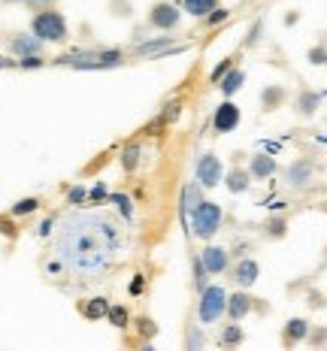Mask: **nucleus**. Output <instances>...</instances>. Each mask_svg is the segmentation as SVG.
<instances>
[{
	"label": "nucleus",
	"instance_id": "nucleus-1",
	"mask_svg": "<svg viewBox=\"0 0 327 351\" xmlns=\"http://www.w3.org/2000/svg\"><path fill=\"white\" fill-rule=\"evenodd\" d=\"M121 233L112 218L100 212H76L61 224L58 233V258L70 273L94 282L104 276L115 261Z\"/></svg>",
	"mask_w": 327,
	"mask_h": 351
},
{
	"label": "nucleus",
	"instance_id": "nucleus-2",
	"mask_svg": "<svg viewBox=\"0 0 327 351\" xmlns=\"http://www.w3.org/2000/svg\"><path fill=\"white\" fill-rule=\"evenodd\" d=\"M31 34L36 36L40 43H67L70 40V25L64 19V12L58 10H46V12H34L31 16Z\"/></svg>",
	"mask_w": 327,
	"mask_h": 351
},
{
	"label": "nucleus",
	"instance_id": "nucleus-3",
	"mask_svg": "<svg viewBox=\"0 0 327 351\" xmlns=\"http://www.w3.org/2000/svg\"><path fill=\"white\" fill-rule=\"evenodd\" d=\"M224 315H228V291L221 285H206L197 297V321L203 327L218 324Z\"/></svg>",
	"mask_w": 327,
	"mask_h": 351
},
{
	"label": "nucleus",
	"instance_id": "nucleus-4",
	"mask_svg": "<svg viewBox=\"0 0 327 351\" xmlns=\"http://www.w3.org/2000/svg\"><path fill=\"white\" fill-rule=\"evenodd\" d=\"M191 230L194 237L203 239V243H209V239L215 237L218 230H221V221H224V209L221 203H213V200H203L197 209L191 212Z\"/></svg>",
	"mask_w": 327,
	"mask_h": 351
},
{
	"label": "nucleus",
	"instance_id": "nucleus-5",
	"mask_svg": "<svg viewBox=\"0 0 327 351\" xmlns=\"http://www.w3.org/2000/svg\"><path fill=\"white\" fill-rule=\"evenodd\" d=\"M182 25V10L176 3H170V0H158V3L149 6V27H155V31H176Z\"/></svg>",
	"mask_w": 327,
	"mask_h": 351
},
{
	"label": "nucleus",
	"instance_id": "nucleus-6",
	"mask_svg": "<svg viewBox=\"0 0 327 351\" xmlns=\"http://www.w3.org/2000/svg\"><path fill=\"white\" fill-rule=\"evenodd\" d=\"M194 176H197V185L200 188H215L224 182V167L221 158L215 152H206V155L197 158V167H194Z\"/></svg>",
	"mask_w": 327,
	"mask_h": 351
},
{
	"label": "nucleus",
	"instance_id": "nucleus-7",
	"mask_svg": "<svg viewBox=\"0 0 327 351\" xmlns=\"http://www.w3.org/2000/svg\"><path fill=\"white\" fill-rule=\"evenodd\" d=\"M239 121H243V112H239V106L234 104V100H221V104L215 106V112H213V130H215L218 136L234 134V130L239 128Z\"/></svg>",
	"mask_w": 327,
	"mask_h": 351
},
{
	"label": "nucleus",
	"instance_id": "nucleus-8",
	"mask_svg": "<svg viewBox=\"0 0 327 351\" xmlns=\"http://www.w3.org/2000/svg\"><path fill=\"white\" fill-rule=\"evenodd\" d=\"M197 261H200L203 273H206V279L209 276H224L230 269V252L228 248H221V245H206L197 254Z\"/></svg>",
	"mask_w": 327,
	"mask_h": 351
},
{
	"label": "nucleus",
	"instance_id": "nucleus-9",
	"mask_svg": "<svg viewBox=\"0 0 327 351\" xmlns=\"http://www.w3.org/2000/svg\"><path fill=\"white\" fill-rule=\"evenodd\" d=\"M228 273H230V282H234L239 291H249L252 285L261 279V263L254 258H239Z\"/></svg>",
	"mask_w": 327,
	"mask_h": 351
},
{
	"label": "nucleus",
	"instance_id": "nucleus-10",
	"mask_svg": "<svg viewBox=\"0 0 327 351\" xmlns=\"http://www.w3.org/2000/svg\"><path fill=\"white\" fill-rule=\"evenodd\" d=\"M312 179H315V167H312V160L297 158V160H291V164H288V170H285V185L288 188L303 191Z\"/></svg>",
	"mask_w": 327,
	"mask_h": 351
},
{
	"label": "nucleus",
	"instance_id": "nucleus-11",
	"mask_svg": "<svg viewBox=\"0 0 327 351\" xmlns=\"http://www.w3.org/2000/svg\"><path fill=\"white\" fill-rule=\"evenodd\" d=\"M6 49H10L12 58H31V55H43V49H46V43H40L36 36L27 31V34H10V43H6Z\"/></svg>",
	"mask_w": 327,
	"mask_h": 351
},
{
	"label": "nucleus",
	"instance_id": "nucleus-12",
	"mask_svg": "<svg viewBox=\"0 0 327 351\" xmlns=\"http://www.w3.org/2000/svg\"><path fill=\"white\" fill-rule=\"evenodd\" d=\"M173 52H179L176 36H155V40H145L140 46H134V58H158V55L167 58Z\"/></svg>",
	"mask_w": 327,
	"mask_h": 351
},
{
	"label": "nucleus",
	"instance_id": "nucleus-13",
	"mask_svg": "<svg viewBox=\"0 0 327 351\" xmlns=\"http://www.w3.org/2000/svg\"><path fill=\"white\" fill-rule=\"evenodd\" d=\"M309 321L306 318H288L285 321V327H282V348L291 351V348H297L300 342H306V336H309Z\"/></svg>",
	"mask_w": 327,
	"mask_h": 351
},
{
	"label": "nucleus",
	"instance_id": "nucleus-14",
	"mask_svg": "<svg viewBox=\"0 0 327 351\" xmlns=\"http://www.w3.org/2000/svg\"><path fill=\"white\" fill-rule=\"evenodd\" d=\"M249 176L252 179H258V182H264V179H273L276 173H279V160H276L273 155H267V152H254V155L249 158Z\"/></svg>",
	"mask_w": 327,
	"mask_h": 351
},
{
	"label": "nucleus",
	"instance_id": "nucleus-15",
	"mask_svg": "<svg viewBox=\"0 0 327 351\" xmlns=\"http://www.w3.org/2000/svg\"><path fill=\"white\" fill-rule=\"evenodd\" d=\"M254 312V297L249 291H234V294H228V318L237 321V324H243L245 315H252Z\"/></svg>",
	"mask_w": 327,
	"mask_h": 351
},
{
	"label": "nucleus",
	"instance_id": "nucleus-16",
	"mask_svg": "<svg viewBox=\"0 0 327 351\" xmlns=\"http://www.w3.org/2000/svg\"><path fill=\"white\" fill-rule=\"evenodd\" d=\"M318 109H322V94L312 91V88H300L294 97V112L300 115V119H312Z\"/></svg>",
	"mask_w": 327,
	"mask_h": 351
},
{
	"label": "nucleus",
	"instance_id": "nucleus-17",
	"mask_svg": "<svg viewBox=\"0 0 327 351\" xmlns=\"http://www.w3.org/2000/svg\"><path fill=\"white\" fill-rule=\"evenodd\" d=\"M245 342V330L237 324V321H228V324L218 330V339H215V346L221 348V351H237L239 346Z\"/></svg>",
	"mask_w": 327,
	"mask_h": 351
},
{
	"label": "nucleus",
	"instance_id": "nucleus-18",
	"mask_svg": "<svg viewBox=\"0 0 327 351\" xmlns=\"http://www.w3.org/2000/svg\"><path fill=\"white\" fill-rule=\"evenodd\" d=\"M224 188H228L234 197H239V194H245L252 188V176H249V170L245 167H239V164H234L228 173H224Z\"/></svg>",
	"mask_w": 327,
	"mask_h": 351
},
{
	"label": "nucleus",
	"instance_id": "nucleus-19",
	"mask_svg": "<svg viewBox=\"0 0 327 351\" xmlns=\"http://www.w3.org/2000/svg\"><path fill=\"white\" fill-rule=\"evenodd\" d=\"M200 203H203V188L197 185V182H185V185H182V191H179V212H182V218L191 215Z\"/></svg>",
	"mask_w": 327,
	"mask_h": 351
},
{
	"label": "nucleus",
	"instance_id": "nucleus-20",
	"mask_svg": "<svg viewBox=\"0 0 327 351\" xmlns=\"http://www.w3.org/2000/svg\"><path fill=\"white\" fill-rule=\"evenodd\" d=\"M285 100H288V88L285 85H267L264 91H261V109H264V112H276V109H282Z\"/></svg>",
	"mask_w": 327,
	"mask_h": 351
},
{
	"label": "nucleus",
	"instance_id": "nucleus-21",
	"mask_svg": "<svg viewBox=\"0 0 327 351\" xmlns=\"http://www.w3.org/2000/svg\"><path fill=\"white\" fill-rule=\"evenodd\" d=\"M109 300L106 297H91V300H82L79 303V315L82 318H88V321H100V318H106L109 315Z\"/></svg>",
	"mask_w": 327,
	"mask_h": 351
},
{
	"label": "nucleus",
	"instance_id": "nucleus-22",
	"mask_svg": "<svg viewBox=\"0 0 327 351\" xmlns=\"http://www.w3.org/2000/svg\"><path fill=\"white\" fill-rule=\"evenodd\" d=\"M218 0H179V10L185 12V16H191V19H206L209 12H215L218 10Z\"/></svg>",
	"mask_w": 327,
	"mask_h": 351
},
{
	"label": "nucleus",
	"instance_id": "nucleus-23",
	"mask_svg": "<svg viewBox=\"0 0 327 351\" xmlns=\"http://www.w3.org/2000/svg\"><path fill=\"white\" fill-rule=\"evenodd\" d=\"M130 327H134L136 336H140L143 342H152L158 333H161V327H158V321L152 315H136L134 321H130Z\"/></svg>",
	"mask_w": 327,
	"mask_h": 351
},
{
	"label": "nucleus",
	"instance_id": "nucleus-24",
	"mask_svg": "<svg viewBox=\"0 0 327 351\" xmlns=\"http://www.w3.org/2000/svg\"><path fill=\"white\" fill-rule=\"evenodd\" d=\"M125 52L121 49H104V52H97V58H94L91 70H109V67H121L125 64Z\"/></svg>",
	"mask_w": 327,
	"mask_h": 351
},
{
	"label": "nucleus",
	"instance_id": "nucleus-25",
	"mask_svg": "<svg viewBox=\"0 0 327 351\" xmlns=\"http://www.w3.org/2000/svg\"><path fill=\"white\" fill-rule=\"evenodd\" d=\"M243 85H245V73L239 70V67H234V70L228 73V76L221 79V82H218V91L224 94V100H230V97H234V94H237Z\"/></svg>",
	"mask_w": 327,
	"mask_h": 351
},
{
	"label": "nucleus",
	"instance_id": "nucleus-26",
	"mask_svg": "<svg viewBox=\"0 0 327 351\" xmlns=\"http://www.w3.org/2000/svg\"><path fill=\"white\" fill-rule=\"evenodd\" d=\"M261 230H264L267 239H285L288 237V218L285 215H270Z\"/></svg>",
	"mask_w": 327,
	"mask_h": 351
},
{
	"label": "nucleus",
	"instance_id": "nucleus-27",
	"mask_svg": "<svg viewBox=\"0 0 327 351\" xmlns=\"http://www.w3.org/2000/svg\"><path fill=\"white\" fill-rule=\"evenodd\" d=\"M106 321L115 327V330H128L130 327V312H128V306H109V315H106Z\"/></svg>",
	"mask_w": 327,
	"mask_h": 351
},
{
	"label": "nucleus",
	"instance_id": "nucleus-28",
	"mask_svg": "<svg viewBox=\"0 0 327 351\" xmlns=\"http://www.w3.org/2000/svg\"><path fill=\"white\" fill-rule=\"evenodd\" d=\"M36 209H40V197H21V200L12 203L10 215L12 218H25V215H34Z\"/></svg>",
	"mask_w": 327,
	"mask_h": 351
},
{
	"label": "nucleus",
	"instance_id": "nucleus-29",
	"mask_svg": "<svg viewBox=\"0 0 327 351\" xmlns=\"http://www.w3.org/2000/svg\"><path fill=\"white\" fill-rule=\"evenodd\" d=\"M136 164H140V145L128 143L125 149H121V167H125V173H134Z\"/></svg>",
	"mask_w": 327,
	"mask_h": 351
},
{
	"label": "nucleus",
	"instance_id": "nucleus-30",
	"mask_svg": "<svg viewBox=\"0 0 327 351\" xmlns=\"http://www.w3.org/2000/svg\"><path fill=\"white\" fill-rule=\"evenodd\" d=\"M234 67H237V58H234V55H230V58H224V61L218 64V67H215L213 73H209V82H213V85H218V82H221L224 76H228L230 70H234Z\"/></svg>",
	"mask_w": 327,
	"mask_h": 351
},
{
	"label": "nucleus",
	"instance_id": "nucleus-31",
	"mask_svg": "<svg viewBox=\"0 0 327 351\" xmlns=\"http://www.w3.org/2000/svg\"><path fill=\"white\" fill-rule=\"evenodd\" d=\"M306 342L315 351H322L327 348V327H309V336H306Z\"/></svg>",
	"mask_w": 327,
	"mask_h": 351
},
{
	"label": "nucleus",
	"instance_id": "nucleus-32",
	"mask_svg": "<svg viewBox=\"0 0 327 351\" xmlns=\"http://www.w3.org/2000/svg\"><path fill=\"white\" fill-rule=\"evenodd\" d=\"M261 34H264V21H252L249 25V34H245V40H243V49H252L254 43H261Z\"/></svg>",
	"mask_w": 327,
	"mask_h": 351
},
{
	"label": "nucleus",
	"instance_id": "nucleus-33",
	"mask_svg": "<svg viewBox=\"0 0 327 351\" xmlns=\"http://www.w3.org/2000/svg\"><path fill=\"white\" fill-rule=\"evenodd\" d=\"M203 348V330L197 324H191L188 327V346H185V351H200Z\"/></svg>",
	"mask_w": 327,
	"mask_h": 351
},
{
	"label": "nucleus",
	"instance_id": "nucleus-34",
	"mask_svg": "<svg viewBox=\"0 0 327 351\" xmlns=\"http://www.w3.org/2000/svg\"><path fill=\"white\" fill-rule=\"evenodd\" d=\"M46 58H43V55H31V58H21V61L16 64V67L19 70H40V67H46Z\"/></svg>",
	"mask_w": 327,
	"mask_h": 351
},
{
	"label": "nucleus",
	"instance_id": "nucleus-35",
	"mask_svg": "<svg viewBox=\"0 0 327 351\" xmlns=\"http://www.w3.org/2000/svg\"><path fill=\"white\" fill-rule=\"evenodd\" d=\"M230 19V10H224V6H218L215 12H209L206 19H203V25L206 27H215V25H221V21H228Z\"/></svg>",
	"mask_w": 327,
	"mask_h": 351
},
{
	"label": "nucleus",
	"instance_id": "nucleus-36",
	"mask_svg": "<svg viewBox=\"0 0 327 351\" xmlns=\"http://www.w3.org/2000/svg\"><path fill=\"white\" fill-rule=\"evenodd\" d=\"M112 203L119 206V212L128 218V221L134 218V206H130V197H125V194H112Z\"/></svg>",
	"mask_w": 327,
	"mask_h": 351
},
{
	"label": "nucleus",
	"instance_id": "nucleus-37",
	"mask_svg": "<svg viewBox=\"0 0 327 351\" xmlns=\"http://www.w3.org/2000/svg\"><path fill=\"white\" fill-rule=\"evenodd\" d=\"M88 200V191H85L82 185H76V188H70V194H67V203L70 206H82V203Z\"/></svg>",
	"mask_w": 327,
	"mask_h": 351
},
{
	"label": "nucleus",
	"instance_id": "nucleus-38",
	"mask_svg": "<svg viewBox=\"0 0 327 351\" xmlns=\"http://www.w3.org/2000/svg\"><path fill=\"white\" fill-rule=\"evenodd\" d=\"M306 58H309V64H315V67H324L327 64V49L324 46H312Z\"/></svg>",
	"mask_w": 327,
	"mask_h": 351
},
{
	"label": "nucleus",
	"instance_id": "nucleus-39",
	"mask_svg": "<svg viewBox=\"0 0 327 351\" xmlns=\"http://www.w3.org/2000/svg\"><path fill=\"white\" fill-rule=\"evenodd\" d=\"M25 6L31 12H46V10H55L58 0H25Z\"/></svg>",
	"mask_w": 327,
	"mask_h": 351
},
{
	"label": "nucleus",
	"instance_id": "nucleus-40",
	"mask_svg": "<svg viewBox=\"0 0 327 351\" xmlns=\"http://www.w3.org/2000/svg\"><path fill=\"white\" fill-rule=\"evenodd\" d=\"M130 297H140L143 291H145V276H134V282H130Z\"/></svg>",
	"mask_w": 327,
	"mask_h": 351
},
{
	"label": "nucleus",
	"instance_id": "nucleus-41",
	"mask_svg": "<svg viewBox=\"0 0 327 351\" xmlns=\"http://www.w3.org/2000/svg\"><path fill=\"white\" fill-rule=\"evenodd\" d=\"M16 58H12V55H0V70H12V67H16Z\"/></svg>",
	"mask_w": 327,
	"mask_h": 351
},
{
	"label": "nucleus",
	"instance_id": "nucleus-42",
	"mask_svg": "<svg viewBox=\"0 0 327 351\" xmlns=\"http://www.w3.org/2000/svg\"><path fill=\"white\" fill-rule=\"evenodd\" d=\"M309 300H312V303H309L312 309H322V306H324V297H322V294H312Z\"/></svg>",
	"mask_w": 327,
	"mask_h": 351
},
{
	"label": "nucleus",
	"instance_id": "nucleus-43",
	"mask_svg": "<svg viewBox=\"0 0 327 351\" xmlns=\"http://www.w3.org/2000/svg\"><path fill=\"white\" fill-rule=\"evenodd\" d=\"M136 351H158V348H155V342H143V346L136 348Z\"/></svg>",
	"mask_w": 327,
	"mask_h": 351
},
{
	"label": "nucleus",
	"instance_id": "nucleus-44",
	"mask_svg": "<svg viewBox=\"0 0 327 351\" xmlns=\"http://www.w3.org/2000/svg\"><path fill=\"white\" fill-rule=\"evenodd\" d=\"M3 3H25V0H0V6Z\"/></svg>",
	"mask_w": 327,
	"mask_h": 351
},
{
	"label": "nucleus",
	"instance_id": "nucleus-45",
	"mask_svg": "<svg viewBox=\"0 0 327 351\" xmlns=\"http://www.w3.org/2000/svg\"><path fill=\"white\" fill-rule=\"evenodd\" d=\"M322 351H327V348H322Z\"/></svg>",
	"mask_w": 327,
	"mask_h": 351
}]
</instances>
